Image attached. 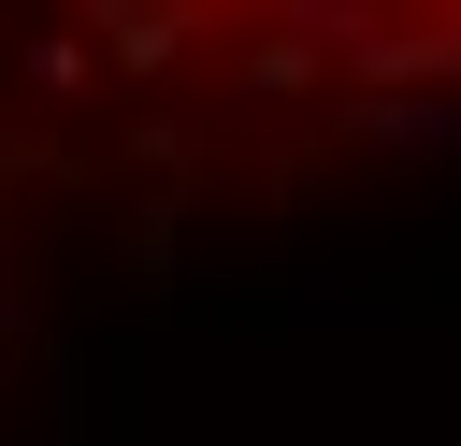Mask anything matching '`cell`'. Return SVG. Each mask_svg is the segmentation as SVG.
I'll return each instance as SVG.
<instances>
[{
	"instance_id": "obj_1",
	"label": "cell",
	"mask_w": 461,
	"mask_h": 446,
	"mask_svg": "<svg viewBox=\"0 0 461 446\" xmlns=\"http://www.w3.org/2000/svg\"><path fill=\"white\" fill-rule=\"evenodd\" d=\"M0 29L187 144H346L461 115V0H0Z\"/></svg>"
}]
</instances>
